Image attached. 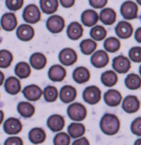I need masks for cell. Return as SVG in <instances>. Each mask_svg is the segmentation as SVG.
<instances>
[{"mask_svg": "<svg viewBox=\"0 0 141 145\" xmlns=\"http://www.w3.org/2000/svg\"><path fill=\"white\" fill-rule=\"evenodd\" d=\"M100 127L101 131L108 136H114L120 129L121 122L116 115L105 114L100 120Z\"/></svg>", "mask_w": 141, "mask_h": 145, "instance_id": "6da1fadb", "label": "cell"}, {"mask_svg": "<svg viewBox=\"0 0 141 145\" xmlns=\"http://www.w3.org/2000/svg\"><path fill=\"white\" fill-rule=\"evenodd\" d=\"M68 114L71 120L81 121L87 116V109L83 105L79 103H72L68 108Z\"/></svg>", "mask_w": 141, "mask_h": 145, "instance_id": "7a4b0ae2", "label": "cell"}, {"mask_svg": "<svg viewBox=\"0 0 141 145\" xmlns=\"http://www.w3.org/2000/svg\"><path fill=\"white\" fill-rule=\"evenodd\" d=\"M23 18L27 23H37L41 19V12L38 6L34 4L28 5L24 10Z\"/></svg>", "mask_w": 141, "mask_h": 145, "instance_id": "3957f363", "label": "cell"}, {"mask_svg": "<svg viewBox=\"0 0 141 145\" xmlns=\"http://www.w3.org/2000/svg\"><path fill=\"white\" fill-rule=\"evenodd\" d=\"M83 98L88 104L96 105L100 101L101 98V91L98 87L94 85L89 86L83 91Z\"/></svg>", "mask_w": 141, "mask_h": 145, "instance_id": "277c9868", "label": "cell"}, {"mask_svg": "<svg viewBox=\"0 0 141 145\" xmlns=\"http://www.w3.org/2000/svg\"><path fill=\"white\" fill-rule=\"evenodd\" d=\"M138 12V6L135 2L127 1L121 5V15L127 20H132L137 18Z\"/></svg>", "mask_w": 141, "mask_h": 145, "instance_id": "5b68a950", "label": "cell"}, {"mask_svg": "<svg viewBox=\"0 0 141 145\" xmlns=\"http://www.w3.org/2000/svg\"><path fill=\"white\" fill-rule=\"evenodd\" d=\"M46 26L50 33H59L65 28V20L59 15H52L47 20Z\"/></svg>", "mask_w": 141, "mask_h": 145, "instance_id": "8992f818", "label": "cell"}, {"mask_svg": "<svg viewBox=\"0 0 141 145\" xmlns=\"http://www.w3.org/2000/svg\"><path fill=\"white\" fill-rule=\"evenodd\" d=\"M112 66L116 72L120 74H125L130 70L132 65L127 57L123 55H120L114 58Z\"/></svg>", "mask_w": 141, "mask_h": 145, "instance_id": "52a82bcc", "label": "cell"}, {"mask_svg": "<svg viewBox=\"0 0 141 145\" xmlns=\"http://www.w3.org/2000/svg\"><path fill=\"white\" fill-rule=\"evenodd\" d=\"M77 54L72 48H64L60 52L59 55V61L61 64L70 66L75 63L77 61Z\"/></svg>", "mask_w": 141, "mask_h": 145, "instance_id": "ba28073f", "label": "cell"}, {"mask_svg": "<svg viewBox=\"0 0 141 145\" xmlns=\"http://www.w3.org/2000/svg\"><path fill=\"white\" fill-rule=\"evenodd\" d=\"M122 107L126 113L134 114L137 112L140 109V102L137 96L129 95L124 99Z\"/></svg>", "mask_w": 141, "mask_h": 145, "instance_id": "9c48e42d", "label": "cell"}, {"mask_svg": "<svg viewBox=\"0 0 141 145\" xmlns=\"http://www.w3.org/2000/svg\"><path fill=\"white\" fill-rule=\"evenodd\" d=\"M4 129L7 134H17L22 130V124L19 119L15 118H9L4 122Z\"/></svg>", "mask_w": 141, "mask_h": 145, "instance_id": "30bf717a", "label": "cell"}, {"mask_svg": "<svg viewBox=\"0 0 141 145\" xmlns=\"http://www.w3.org/2000/svg\"><path fill=\"white\" fill-rule=\"evenodd\" d=\"M115 32L118 37L121 39H129L131 37L134 32L132 25L126 21H122L118 24L115 28Z\"/></svg>", "mask_w": 141, "mask_h": 145, "instance_id": "8fae6325", "label": "cell"}, {"mask_svg": "<svg viewBox=\"0 0 141 145\" xmlns=\"http://www.w3.org/2000/svg\"><path fill=\"white\" fill-rule=\"evenodd\" d=\"M110 58L108 53L104 50H98L91 57L92 64L97 68L104 67L108 64Z\"/></svg>", "mask_w": 141, "mask_h": 145, "instance_id": "7c38bea8", "label": "cell"}, {"mask_svg": "<svg viewBox=\"0 0 141 145\" xmlns=\"http://www.w3.org/2000/svg\"><path fill=\"white\" fill-rule=\"evenodd\" d=\"M105 103L110 107H116L121 104L122 95L116 89H110L104 94Z\"/></svg>", "mask_w": 141, "mask_h": 145, "instance_id": "4fadbf2b", "label": "cell"}, {"mask_svg": "<svg viewBox=\"0 0 141 145\" xmlns=\"http://www.w3.org/2000/svg\"><path fill=\"white\" fill-rule=\"evenodd\" d=\"M77 89L71 85H65L60 91V99L64 103L72 102L77 98Z\"/></svg>", "mask_w": 141, "mask_h": 145, "instance_id": "5bb4252c", "label": "cell"}, {"mask_svg": "<svg viewBox=\"0 0 141 145\" xmlns=\"http://www.w3.org/2000/svg\"><path fill=\"white\" fill-rule=\"evenodd\" d=\"M66 76V70L60 65H52L48 71V77L52 81L61 82Z\"/></svg>", "mask_w": 141, "mask_h": 145, "instance_id": "9a60e30c", "label": "cell"}, {"mask_svg": "<svg viewBox=\"0 0 141 145\" xmlns=\"http://www.w3.org/2000/svg\"><path fill=\"white\" fill-rule=\"evenodd\" d=\"M43 93L41 88L36 85H28L23 90L25 98L30 101H37L39 100Z\"/></svg>", "mask_w": 141, "mask_h": 145, "instance_id": "2e32d148", "label": "cell"}, {"mask_svg": "<svg viewBox=\"0 0 141 145\" xmlns=\"http://www.w3.org/2000/svg\"><path fill=\"white\" fill-rule=\"evenodd\" d=\"M48 128L54 132L60 131L65 126V120L62 116L59 114H54L48 118L47 121Z\"/></svg>", "mask_w": 141, "mask_h": 145, "instance_id": "e0dca14e", "label": "cell"}, {"mask_svg": "<svg viewBox=\"0 0 141 145\" xmlns=\"http://www.w3.org/2000/svg\"><path fill=\"white\" fill-rule=\"evenodd\" d=\"M1 26L6 31L14 30L17 25V20L15 14L11 12L4 14L1 19Z\"/></svg>", "mask_w": 141, "mask_h": 145, "instance_id": "ac0fdd59", "label": "cell"}, {"mask_svg": "<svg viewBox=\"0 0 141 145\" xmlns=\"http://www.w3.org/2000/svg\"><path fill=\"white\" fill-rule=\"evenodd\" d=\"M17 36L23 41H30L35 36V30L31 25L22 24L17 30Z\"/></svg>", "mask_w": 141, "mask_h": 145, "instance_id": "d6986e66", "label": "cell"}, {"mask_svg": "<svg viewBox=\"0 0 141 145\" xmlns=\"http://www.w3.org/2000/svg\"><path fill=\"white\" fill-rule=\"evenodd\" d=\"M99 16L94 10H86L81 14V21L84 25L87 27L94 26L98 22Z\"/></svg>", "mask_w": 141, "mask_h": 145, "instance_id": "ffe728a7", "label": "cell"}, {"mask_svg": "<svg viewBox=\"0 0 141 145\" xmlns=\"http://www.w3.org/2000/svg\"><path fill=\"white\" fill-rule=\"evenodd\" d=\"M73 79L79 84L85 83L90 78V73L88 69L85 67H79L73 72Z\"/></svg>", "mask_w": 141, "mask_h": 145, "instance_id": "44dd1931", "label": "cell"}, {"mask_svg": "<svg viewBox=\"0 0 141 145\" xmlns=\"http://www.w3.org/2000/svg\"><path fill=\"white\" fill-rule=\"evenodd\" d=\"M67 35L70 39L78 40L83 35V28L79 22H72L68 27Z\"/></svg>", "mask_w": 141, "mask_h": 145, "instance_id": "7402d4cb", "label": "cell"}, {"mask_svg": "<svg viewBox=\"0 0 141 145\" xmlns=\"http://www.w3.org/2000/svg\"><path fill=\"white\" fill-rule=\"evenodd\" d=\"M21 86L20 81L18 78L14 76H10L5 82V89L6 92L10 94L15 95L20 91Z\"/></svg>", "mask_w": 141, "mask_h": 145, "instance_id": "603a6c76", "label": "cell"}, {"mask_svg": "<svg viewBox=\"0 0 141 145\" xmlns=\"http://www.w3.org/2000/svg\"><path fill=\"white\" fill-rule=\"evenodd\" d=\"M30 62L34 69L40 70L45 67L47 63V59L44 54L42 53L35 52L30 56Z\"/></svg>", "mask_w": 141, "mask_h": 145, "instance_id": "cb8c5ba5", "label": "cell"}, {"mask_svg": "<svg viewBox=\"0 0 141 145\" xmlns=\"http://www.w3.org/2000/svg\"><path fill=\"white\" fill-rule=\"evenodd\" d=\"M100 19L105 25H110L115 23L116 20V13L112 8H105L100 13Z\"/></svg>", "mask_w": 141, "mask_h": 145, "instance_id": "d4e9b609", "label": "cell"}, {"mask_svg": "<svg viewBox=\"0 0 141 145\" xmlns=\"http://www.w3.org/2000/svg\"><path fill=\"white\" fill-rule=\"evenodd\" d=\"M46 138V132L41 128L36 127L30 130L29 133V140L35 144H41Z\"/></svg>", "mask_w": 141, "mask_h": 145, "instance_id": "484cf974", "label": "cell"}, {"mask_svg": "<svg viewBox=\"0 0 141 145\" xmlns=\"http://www.w3.org/2000/svg\"><path fill=\"white\" fill-rule=\"evenodd\" d=\"M125 84L131 90L138 89L141 88V77L136 74H129L125 80Z\"/></svg>", "mask_w": 141, "mask_h": 145, "instance_id": "4316f807", "label": "cell"}, {"mask_svg": "<svg viewBox=\"0 0 141 145\" xmlns=\"http://www.w3.org/2000/svg\"><path fill=\"white\" fill-rule=\"evenodd\" d=\"M101 82L105 86L111 88L117 83L118 76L114 71L108 70L102 74Z\"/></svg>", "mask_w": 141, "mask_h": 145, "instance_id": "83f0119b", "label": "cell"}, {"mask_svg": "<svg viewBox=\"0 0 141 145\" xmlns=\"http://www.w3.org/2000/svg\"><path fill=\"white\" fill-rule=\"evenodd\" d=\"M17 111L22 116L30 118L35 112V108L31 103L28 102H21L17 105Z\"/></svg>", "mask_w": 141, "mask_h": 145, "instance_id": "f1b7e54d", "label": "cell"}, {"mask_svg": "<svg viewBox=\"0 0 141 145\" xmlns=\"http://www.w3.org/2000/svg\"><path fill=\"white\" fill-rule=\"evenodd\" d=\"M40 6L41 10L45 14H52L57 10L59 6V1L56 0H42L40 1Z\"/></svg>", "mask_w": 141, "mask_h": 145, "instance_id": "f546056e", "label": "cell"}, {"mask_svg": "<svg viewBox=\"0 0 141 145\" xmlns=\"http://www.w3.org/2000/svg\"><path fill=\"white\" fill-rule=\"evenodd\" d=\"M68 131L70 136L72 138H78L83 136L85 132V127L83 124L74 122L69 125Z\"/></svg>", "mask_w": 141, "mask_h": 145, "instance_id": "4dcf8cb0", "label": "cell"}, {"mask_svg": "<svg viewBox=\"0 0 141 145\" xmlns=\"http://www.w3.org/2000/svg\"><path fill=\"white\" fill-rule=\"evenodd\" d=\"M14 72L20 78H26L31 74V69L27 63L20 62L16 65Z\"/></svg>", "mask_w": 141, "mask_h": 145, "instance_id": "1f68e13d", "label": "cell"}, {"mask_svg": "<svg viewBox=\"0 0 141 145\" xmlns=\"http://www.w3.org/2000/svg\"><path fill=\"white\" fill-rule=\"evenodd\" d=\"M97 47L96 43L90 39H87L81 41L80 43V48L83 54L85 55H90L95 51Z\"/></svg>", "mask_w": 141, "mask_h": 145, "instance_id": "d6a6232c", "label": "cell"}, {"mask_svg": "<svg viewBox=\"0 0 141 145\" xmlns=\"http://www.w3.org/2000/svg\"><path fill=\"white\" fill-rule=\"evenodd\" d=\"M121 46V42L117 38L113 37L107 39L103 44L105 49L111 53H114L119 50Z\"/></svg>", "mask_w": 141, "mask_h": 145, "instance_id": "836d02e7", "label": "cell"}, {"mask_svg": "<svg viewBox=\"0 0 141 145\" xmlns=\"http://www.w3.org/2000/svg\"><path fill=\"white\" fill-rule=\"evenodd\" d=\"M13 60L12 53L6 50H0V67L7 68L10 65Z\"/></svg>", "mask_w": 141, "mask_h": 145, "instance_id": "e575fe53", "label": "cell"}, {"mask_svg": "<svg viewBox=\"0 0 141 145\" xmlns=\"http://www.w3.org/2000/svg\"><path fill=\"white\" fill-rule=\"evenodd\" d=\"M90 36L96 41H102L106 37L107 30L102 25H96L92 28L90 31Z\"/></svg>", "mask_w": 141, "mask_h": 145, "instance_id": "d590c367", "label": "cell"}, {"mask_svg": "<svg viewBox=\"0 0 141 145\" xmlns=\"http://www.w3.org/2000/svg\"><path fill=\"white\" fill-rule=\"evenodd\" d=\"M43 94L45 100L48 103L54 102L58 98V90L54 86L46 87Z\"/></svg>", "mask_w": 141, "mask_h": 145, "instance_id": "8d00e7d4", "label": "cell"}, {"mask_svg": "<svg viewBox=\"0 0 141 145\" xmlns=\"http://www.w3.org/2000/svg\"><path fill=\"white\" fill-rule=\"evenodd\" d=\"M54 145H70V136L65 132H61L56 134L54 138Z\"/></svg>", "mask_w": 141, "mask_h": 145, "instance_id": "74e56055", "label": "cell"}, {"mask_svg": "<svg viewBox=\"0 0 141 145\" xmlns=\"http://www.w3.org/2000/svg\"><path fill=\"white\" fill-rule=\"evenodd\" d=\"M129 56L130 59L134 63L141 62V47L136 46L129 50Z\"/></svg>", "mask_w": 141, "mask_h": 145, "instance_id": "f35d334b", "label": "cell"}, {"mask_svg": "<svg viewBox=\"0 0 141 145\" xmlns=\"http://www.w3.org/2000/svg\"><path fill=\"white\" fill-rule=\"evenodd\" d=\"M7 8L10 10H18L23 6L24 1L22 0H8L6 1Z\"/></svg>", "mask_w": 141, "mask_h": 145, "instance_id": "ab89813d", "label": "cell"}, {"mask_svg": "<svg viewBox=\"0 0 141 145\" xmlns=\"http://www.w3.org/2000/svg\"><path fill=\"white\" fill-rule=\"evenodd\" d=\"M131 131L136 136H141V117L137 118L132 122Z\"/></svg>", "mask_w": 141, "mask_h": 145, "instance_id": "60d3db41", "label": "cell"}, {"mask_svg": "<svg viewBox=\"0 0 141 145\" xmlns=\"http://www.w3.org/2000/svg\"><path fill=\"white\" fill-rule=\"evenodd\" d=\"M24 142L19 137H10L4 142V145H23Z\"/></svg>", "mask_w": 141, "mask_h": 145, "instance_id": "b9f144b4", "label": "cell"}, {"mask_svg": "<svg viewBox=\"0 0 141 145\" xmlns=\"http://www.w3.org/2000/svg\"><path fill=\"white\" fill-rule=\"evenodd\" d=\"M108 3L106 0H91L90 1V4L94 8H102Z\"/></svg>", "mask_w": 141, "mask_h": 145, "instance_id": "7bdbcfd3", "label": "cell"}, {"mask_svg": "<svg viewBox=\"0 0 141 145\" xmlns=\"http://www.w3.org/2000/svg\"><path fill=\"white\" fill-rule=\"evenodd\" d=\"M72 145H90V142L86 138L83 137L73 142Z\"/></svg>", "mask_w": 141, "mask_h": 145, "instance_id": "ee69618b", "label": "cell"}, {"mask_svg": "<svg viewBox=\"0 0 141 145\" xmlns=\"http://www.w3.org/2000/svg\"><path fill=\"white\" fill-rule=\"evenodd\" d=\"M60 2H61V5H62L64 7L70 8V7H71V6H72L73 5H74L75 1H73V0H72V1H71V0H66V1H63V0H61Z\"/></svg>", "mask_w": 141, "mask_h": 145, "instance_id": "f6af8a7d", "label": "cell"}, {"mask_svg": "<svg viewBox=\"0 0 141 145\" xmlns=\"http://www.w3.org/2000/svg\"><path fill=\"white\" fill-rule=\"evenodd\" d=\"M135 39L138 43H141V27L138 28L135 32Z\"/></svg>", "mask_w": 141, "mask_h": 145, "instance_id": "bcb514c9", "label": "cell"}, {"mask_svg": "<svg viewBox=\"0 0 141 145\" xmlns=\"http://www.w3.org/2000/svg\"><path fill=\"white\" fill-rule=\"evenodd\" d=\"M4 80V74L2 72L0 71V86L3 84Z\"/></svg>", "mask_w": 141, "mask_h": 145, "instance_id": "7dc6e473", "label": "cell"}, {"mask_svg": "<svg viewBox=\"0 0 141 145\" xmlns=\"http://www.w3.org/2000/svg\"><path fill=\"white\" fill-rule=\"evenodd\" d=\"M4 112H3L1 110H0V125L2 123L3 120H4Z\"/></svg>", "mask_w": 141, "mask_h": 145, "instance_id": "c3c4849f", "label": "cell"}, {"mask_svg": "<svg viewBox=\"0 0 141 145\" xmlns=\"http://www.w3.org/2000/svg\"><path fill=\"white\" fill-rule=\"evenodd\" d=\"M134 145H141V138L136 140L135 142H134Z\"/></svg>", "mask_w": 141, "mask_h": 145, "instance_id": "681fc988", "label": "cell"}, {"mask_svg": "<svg viewBox=\"0 0 141 145\" xmlns=\"http://www.w3.org/2000/svg\"><path fill=\"white\" fill-rule=\"evenodd\" d=\"M139 73H140V75L141 76V65L140 66V67H139Z\"/></svg>", "mask_w": 141, "mask_h": 145, "instance_id": "f907efd6", "label": "cell"}, {"mask_svg": "<svg viewBox=\"0 0 141 145\" xmlns=\"http://www.w3.org/2000/svg\"><path fill=\"white\" fill-rule=\"evenodd\" d=\"M137 2L138 3V4L140 5H141V1H137Z\"/></svg>", "mask_w": 141, "mask_h": 145, "instance_id": "816d5d0a", "label": "cell"}, {"mask_svg": "<svg viewBox=\"0 0 141 145\" xmlns=\"http://www.w3.org/2000/svg\"><path fill=\"white\" fill-rule=\"evenodd\" d=\"M140 20H141V16H140Z\"/></svg>", "mask_w": 141, "mask_h": 145, "instance_id": "f5cc1de1", "label": "cell"}]
</instances>
